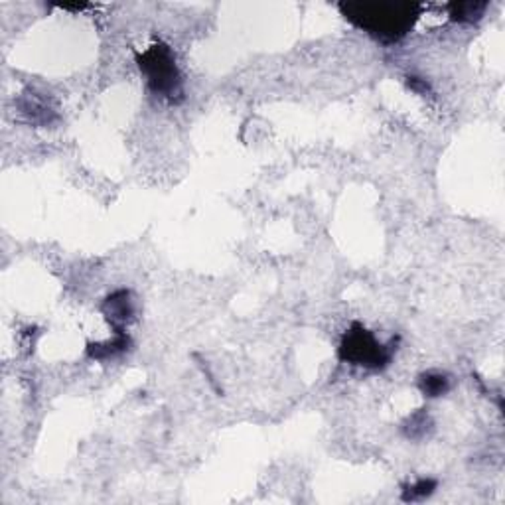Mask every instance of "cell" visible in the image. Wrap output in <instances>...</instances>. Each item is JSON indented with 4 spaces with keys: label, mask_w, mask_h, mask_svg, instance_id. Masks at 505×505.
Instances as JSON below:
<instances>
[{
    "label": "cell",
    "mask_w": 505,
    "mask_h": 505,
    "mask_svg": "<svg viewBox=\"0 0 505 505\" xmlns=\"http://www.w3.org/2000/svg\"><path fill=\"white\" fill-rule=\"evenodd\" d=\"M340 8L353 26L381 42L405 38L420 16V4L410 2H347Z\"/></svg>",
    "instance_id": "1"
},
{
    "label": "cell",
    "mask_w": 505,
    "mask_h": 505,
    "mask_svg": "<svg viewBox=\"0 0 505 505\" xmlns=\"http://www.w3.org/2000/svg\"><path fill=\"white\" fill-rule=\"evenodd\" d=\"M138 66L158 95L166 97L170 101H176V97H182L180 71L172 52L166 46L158 44L148 52H144L143 56L138 57Z\"/></svg>",
    "instance_id": "2"
},
{
    "label": "cell",
    "mask_w": 505,
    "mask_h": 505,
    "mask_svg": "<svg viewBox=\"0 0 505 505\" xmlns=\"http://www.w3.org/2000/svg\"><path fill=\"white\" fill-rule=\"evenodd\" d=\"M340 357L352 365H362L369 369H381L391 360V350H387L362 326H353L347 334L343 335L340 345Z\"/></svg>",
    "instance_id": "3"
},
{
    "label": "cell",
    "mask_w": 505,
    "mask_h": 505,
    "mask_svg": "<svg viewBox=\"0 0 505 505\" xmlns=\"http://www.w3.org/2000/svg\"><path fill=\"white\" fill-rule=\"evenodd\" d=\"M487 2H476V0H466V2H454L450 6V16L460 22H474L482 18Z\"/></svg>",
    "instance_id": "4"
},
{
    "label": "cell",
    "mask_w": 505,
    "mask_h": 505,
    "mask_svg": "<svg viewBox=\"0 0 505 505\" xmlns=\"http://www.w3.org/2000/svg\"><path fill=\"white\" fill-rule=\"evenodd\" d=\"M105 310L109 318H113V320H126L129 316L133 314V304L129 300V292L121 290V292H114L113 296H109Z\"/></svg>",
    "instance_id": "5"
},
{
    "label": "cell",
    "mask_w": 505,
    "mask_h": 505,
    "mask_svg": "<svg viewBox=\"0 0 505 505\" xmlns=\"http://www.w3.org/2000/svg\"><path fill=\"white\" fill-rule=\"evenodd\" d=\"M420 387H422L424 395L440 397V395L448 391V379L444 375H439V373H429L420 379Z\"/></svg>",
    "instance_id": "6"
},
{
    "label": "cell",
    "mask_w": 505,
    "mask_h": 505,
    "mask_svg": "<svg viewBox=\"0 0 505 505\" xmlns=\"http://www.w3.org/2000/svg\"><path fill=\"white\" fill-rule=\"evenodd\" d=\"M436 486L434 482H427V480H422V482H419L417 486L409 487V494L405 496V499L407 501H412V499H419V497H427L429 494H432V487Z\"/></svg>",
    "instance_id": "7"
}]
</instances>
